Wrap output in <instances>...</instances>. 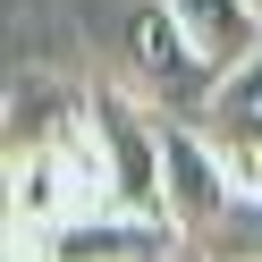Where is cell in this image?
Instances as JSON below:
<instances>
[{"label":"cell","instance_id":"obj_4","mask_svg":"<svg viewBox=\"0 0 262 262\" xmlns=\"http://www.w3.org/2000/svg\"><path fill=\"white\" fill-rule=\"evenodd\" d=\"M203 136H211V152H220L237 203H262V59L237 68V76H220V93H211V110H203Z\"/></svg>","mask_w":262,"mask_h":262},{"label":"cell","instance_id":"obj_2","mask_svg":"<svg viewBox=\"0 0 262 262\" xmlns=\"http://www.w3.org/2000/svg\"><path fill=\"white\" fill-rule=\"evenodd\" d=\"M186 228L136 220V211H85L51 237H9V262H178Z\"/></svg>","mask_w":262,"mask_h":262},{"label":"cell","instance_id":"obj_6","mask_svg":"<svg viewBox=\"0 0 262 262\" xmlns=\"http://www.w3.org/2000/svg\"><path fill=\"white\" fill-rule=\"evenodd\" d=\"M254 9H262V0H254Z\"/></svg>","mask_w":262,"mask_h":262},{"label":"cell","instance_id":"obj_1","mask_svg":"<svg viewBox=\"0 0 262 262\" xmlns=\"http://www.w3.org/2000/svg\"><path fill=\"white\" fill-rule=\"evenodd\" d=\"M127 59H136V93L161 110V119L203 127V110H211V93H220V76L203 68V51L186 42V26H178L161 0H144L136 17H127Z\"/></svg>","mask_w":262,"mask_h":262},{"label":"cell","instance_id":"obj_3","mask_svg":"<svg viewBox=\"0 0 262 262\" xmlns=\"http://www.w3.org/2000/svg\"><path fill=\"white\" fill-rule=\"evenodd\" d=\"M161 178H169V220L186 228V237H194V228H211L228 203H237V186H228L211 136H203V127H186V119H161Z\"/></svg>","mask_w":262,"mask_h":262},{"label":"cell","instance_id":"obj_5","mask_svg":"<svg viewBox=\"0 0 262 262\" xmlns=\"http://www.w3.org/2000/svg\"><path fill=\"white\" fill-rule=\"evenodd\" d=\"M178 26H186V42L203 51L211 76H237L262 59V9L254 0H161Z\"/></svg>","mask_w":262,"mask_h":262}]
</instances>
